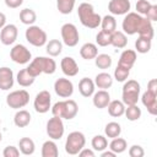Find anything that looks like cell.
Wrapping results in <instances>:
<instances>
[{
	"mask_svg": "<svg viewBox=\"0 0 157 157\" xmlns=\"http://www.w3.org/2000/svg\"><path fill=\"white\" fill-rule=\"evenodd\" d=\"M2 140V135H1V132H0V141Z\"/></svg>",
	"mask_w": 157,
	"mask_h": 157,
	"instance_id": "f5cc1de1",
	"label": "cell"
},
{
	"mask_svg": "<svg viewBox=\"0 0 157 157\" xmlns=\"http://www.w3.org/2000/svg\"><path fill=\"white\" fill-rule=\"evenodd\" d=\"M91 145H92L93 151L102 152L108 147V140L103 135H96V136H93V139L91 141Z\"/></svg>",
	"mask_w": 157,
	"mask_h": 157,
	"instance_id": "8d00e7d4",
	"label": "cell"
},
{
	"mask_svg": "<svg viewBox=\"0 0 157 157\" xmlns=\"http://www.w3.org/2000/svg\"><path fill=\"white\" fill-rule=\"evenodd\" d=\"M77 15L82 26L87 28H97L101 25L102 17L94 12V7L90 2H82L78 5Z\"/></svg>",
	"mask_w": 157,
	"mask_h": 157,
	"instance_id": "7a4b0ae2",
	"label": "cell"
},
{
	"mask_svg": "<svg viewBox=\"0 0 157 157\" xmlns=\"http://www.w3.org/2000/svg\"><path fill=\"white\" fill-rule=\"evenodd\" d=\"M94 87H96V85H94L93 80H91L88 77H83L78 82V91H80L81 96L87 97V98L94 93Z\"/></svg>",
	"mask_w": 157,
	"mask_h": 157,
	"instance_id": "44dd1931",
	"label": "cell"
},
{
	"mask_svg": "<svg viewBox=\"0 0 157 157\" xmlns=\"http://www.w3.org/2000/svg\"><path fill=\"white\" fill-rule=\"evenodd\" d=\"M147 90L153 92V93H157V80L156 78H152L148 81L147 83Z\"/></svg>",
	"mask_w": 157,
	"mask_h": 157,
	"instance_id": "681fc988",
	"label": "cell"
},
{
	"mask_svg": "<svg viewBox=\"0 0 157 157\" xmlns=\"http://www.w3.org/2000/svg\"><path fill=\"white\" fill-rule=\"evenodd\" d=\"M78 112V105L74 99H66V101H59L54 103L52 107V113L54 117H59L61 119L71 120L76 117Z\"/></svg>",
	"mask_w": 157,
	"mask_h": 157,
	"instance_id": "3957f363",
	"label": "cell"
},
{
	"mask_svg": "<svg viewBox=\"0 0 157 157\" xmlns=\"http://www.w3.org/2000/svg\"><path fill=\"white\" fill-rule=\"evenodd\" d=\"M104 134L109 139H114V137L120 136V134H121V126H120V124L117 123V121L108 123L105 125V128H104Z\"/></svg>",
	"mask_w": 157,
	"mask_h": 157,
	"instance_id": "836d02e7",
	"label": "cell"
},
{
	"mask_svg": "<svg viewBox=\"0 0 157 157\" xmlns=\"http://www.w3.org/2000/svg\"><path fill=\"white\" fill-rule=\"evenodd\" d=\"M20 21L23 23V25H27V26H32L34 25V22L37 21V15L34 12V10L32 9H23L20 11Z\"/></svg>",
	"mask_w": 157,
	"mask_h": 157,
	"instance_id": "4dcf8cb0",
	"label": "cell"
},
{
	"mask_svg": "<svg viewBox=\"0 0 157 157\" xmlns=\"http://www.w3.org/2000/svg\"><path fill=\"white\" fill-rule=\"evenodd\" d=\"M78 156H81V157H94V151L93 150H90V148H82L78 153H77Z\"/></svg>",
	"mask_w": 157,
	"mask_h": 157,
	"instance_id": "c3c4849f",
	"label": "cell"
},
{
	"mask_svg": "<svg viewBox=\"0 0 157 157\" xmlns=\"http://www.w3.org/2000/svg\"><path fill=\"white\" fill-rule=\"evenodd\" d=\"M112 56L108 55V54H97V56L94 58V64L98 69H102V70H105V69H109L112 66Z\"/></svg>",
	"mask_w": 157,
	"mask_h": 157,
	"instance_id": "74e56055",
	"label": "cell"
},
{
	"mask_svg": "<svg viewBox=\"0 0 157 157\" xmlns=\"http://www.w3.org/2000/svg\"><path fill=\"white\" fill-rule=\"evenodd\" d=\"M60 67H61V71L64 72V75H66L69 77L76 76L78 74V65H77L76 60L71 56L63 58L60 61Z\"/></svg>",
	"mask_w": 157,
	"mask_h": 157,
	"instance_id": "2e32d148",
	"label": "cell"
},
{
	"mask_svg": "<svg viewBox=\"0 0 157 157\" xmlns=\"http://www.w3.org/2000/svg\"><path fill=\"white\" fill-rule=\"evenodd\" d=\"M107 108H108L109 115L114 117V118H119V117L124 115V112H125V104L121 101H118V99L110 101L108 103Z\"/></svg>",
	"mask_w": 157,
	"mask_h": 157,
	"instance_id": "cb8c5ba5",
	"label": "cell"
},
{
	"mask_svg": "<svg viewBox=\"0 0 157 157\" xmlns=\"http://www.w3.org/2000/svg\"><path fill=\"white\" fill-rule=\"evenodd\" d=\"M54 91L61 98H70L74 93V85L69 78H58L54 82Z\"/></svg>",
	"mask_w": 157,
	"mask_h": 157,
	"instance_id": "4fadbf2b",
	"label": "cell"
},
{
	"mask_svg": "<svg viewBox=\"0 0 157 157\" xmlns=\"http://www.w3.org/2000/svg\"><path fill=\"white\" fill-rule=\"evenodd\" d=\"M56 7L60 13L69 15L75 7V0H56Z\"/></svg>",
	"mask_w": 157,
	"mask_h": 157,
	"instance_id": "ab89813d",
	"label": "cell"
},
{
	"mask_svg": "<svg viewBox=\"0 0 157 157\" xmlns=\"http://www.w3.org/2000/svg\"><path fill=\"white\" fill-rule=\"evenodd\" d=\"M135 61H136V52L132 50V49H125V50L120 54L118 65L130 70V69L134 66Z\"/></svg>",
	"mask_w": 157,
	"mask_h": 157,
	"instance_id": "ffe728a7",
	"label": "cell"
},
{
	"mask_svg": "<svg viewBox=\"0 0 157 157\" xmlns=\"http://www.w3.org/2000/svg\"><path fill=\"white\" fill-rule=\"evenodd\" d=\"M140 83L136 80H128L124 86H123V91H121V102L125 105H132V104H137L139 101V96H140Z\"/></svg>",
	"mask_w": 157,
	"mask_h": 157,
	"instance_id": "277c9868",
	"label": "cell"
},
{
	"mask_svg": "<svg viewBox=\"0 0 157 157\" xmlns=\"http://www.w3.org/2000/svg\"><path fill=\"white\" fill-rule=\"evenodd\" d=\"M13 123L17 128H25L31 123V114L29 112L25 110V109H20L18 112H16L15 117H13Z\"/></svg>",
	"mask_w": 157,
	"mask_h": 157,
	"instance_id": "f1b7e54d",
	"label": "cell"
},
{
	"mask_svg": "<svg viewBox=\"0 0 157 157\" xmlns=\"http://www.w3.org/2000/svg\"><path fill=\"white\" fill-rule=\"evenodd\" d=\"M59 150L54 140H48L42 145V157H58Z\"/></svg>",
	"mask_w": 157,
	"mask_h": 157,
	"instance_id": "f546056e",
	"label": "cell"
},
{
	"mask_svg": "<svg viewBox=\"0 0 157 157\" xmlns=\"http://www.w3.org/2000/svg\"><path fill=\"white\" fill-rule=\"evenodd\" d=\"M97 54H98L97 45L93 44V43H90V42L88 43H85L81 47V49H80V55L85 60H92V59H94L97 56Z\"/></svg>",
	"mask_w": 157,
	"mask_h": 157,
	"instance_id": "603a6c76",
	"label": "cell"
},
{
	"mask_svg": "<svg viewBox=\"0 0 157 157\" xmlns=\"http://www.w3.org/2000/svg\"><path fill=\"white\" fill-rule=\"evenodd\" d=\"M18 36V29L15 25H5L0 31V42L4 45H11L16 42Z\"/></svg>",
	"mask_w": 157,
	"mask_h": 157,
	"instance_id": "5bb4252c",
	"label": "cell"
},
{
	"mask_svg": "<svg viewBox=\"0 0 157 157\" xmlns=\"http://www.w3.org/2000/svg\"><path fill=\"white\" fill-rule=\"evenodd\" d=\"M130 7V0H110L108 2V10L112 15H126Z\"/></svg>",
	"mask_w": 157,
	"mask_h": 157,
	"instance_id": "9a60e30c",
	"label": "cell"
},
{
	"mask_svg": "<svg viewBox=\"0 0 157 157\" xmlns=\"http://www.w3.org/2000/svg\"><path fill=\"white\" fill-rule=\"evenodd\" d=\"M125 117L128 118V120L130 121H135L139 120L141 118V109L139 108L137 104H132V105H126L125 107V112H124Z\"/></svg>",
	"mask_w": 157,
	"mask_h": 157,
	"instance_id": "f35d334b",
	"label": "cell"
},
{
	"mask_svg": "<svg viewBox=\"0 0 157 157\" xmlns=\"http://www.w3.org/2000/svg\"><path fill=\"white\" fill-rule=\"evenodd\" d=\"M2 156L4 157H18L20 156V150L15 146H6L2 151Z\"/></svg>",
	"mask_w": 157,
	"mask_h": 157,
	"instance_id": "ee69618b",
	"label": "cell"
},
{
	"mask_svg": "<svg viewBox=\"0 0 157 157\" xmlns=\"http://www.w3.org/2000/svg\"><path fill=\"white\" fill-rule=\"evenodd\" d=\"M141 20H142V16L139 15L137 12H128L121 23L123 32L128 36H132L137 33V28L140 26Z\"/></svg>",
	"mask_w": 157,
	"mask_h": 157,
	"instance_id": "9c48e42d",
	"label": "cell"
},
{
	"mask_svg": "<svg viewBox=\"0 0 157 157\" xmlns=\"http://www.w3.org/2000/svg\"><path fill=\"white\" fill-rule=\"evenodd\" d=\"M16 80H17V83L20 86H22V87H29L31 85H33L36 77L33 75H31L28 72L27 67H26V69H22V70L18 71V74L16 76Z\"/></svg>",
	"mask_w": 157,
	"mask_h": 157,
	"instance_id": "83f0119b",
	"label": "cell"
},
{
	"mask_svg": "<svg viewBox=\"0 0 157 157\" xmlns=\"http://www.w3.org/2000/svg\"><path fill=\"white\" fill-rule=\"evenodd\" d=\"M153 1H155V0H153Z\"/></svg>",
	"mask_w": 157,
	"mask_h": 157,
	"instance_id": "db71d44e",
	"label": "cell"
},
{
	"mask_svg": "<svg viewBox=\"0 0 157 157\" xmlns=\"http://www.w3.org/2000/svg\"><path fill=\"white\" fill-rule=\"evenodd\" d=\"M145 151L140 145H132L129 148V156L130 157H144Z\"/></svg>",
	"mask_w": 157,
	"mask_h": 157,
	"instance_id": "f6af8a7d",
	"label": "cell"
},
{
	"mask_svg": "<svg viewBox=\"0 0 157 157\" xmlns=\"http://www.w3.org/2000/svg\"><path fill=\"white\" fill-rule=\"evenodd\" d=\"M13 82H15V78H13L12 70L7 66L0 67V90L7 91V90L12 88Z\"/></svg>",
	"mask_w": 157,
	"mask_h": 157,
	"instance_id": "ac0fdd59",
	"label": "cell"
},
{
	"mask_svg": "<svg viewBox=\"0 0 157 157\" xmlns=\"http://www.w3.org/2000/svg\"><path fill=\"white\" fill-rule=\"evenodd\" d=\"M110 44L115 48H125L126 44H128V37L124 32L121 31H114L112 34H110Z\"/></svg>",
	"mask_w": 157,
	"mask_h": 157,
	"instance_id": "484cf974",
	"label": "cell"
},
{
	"mask_svg": "<svg viewBox=\"0 0 157 157\" xmlns=\"http://www.w3.org/2000/svg\"><path fill=\"white\" fill-rule=\"evenodd\" d=\"M86 145V137L81 131H72L67 135L65 141V151L66 153L74 156L77 155Z\"/></svg>",
	"mask_w": 157,
	"mask_h": 157,
	"instance_id": "5b68a950",
	"label": "cell"
},
{
	"mask_svg": "<svg viewBox=\"0 0 157 157\" xmlns=\"http://www.w3.org/2000/svg\"><path fill=\"white\" fill-rule=\"evenodd\" d=\"M65 128L63 119L59 117H53L47 121V134L52 140H60L64 135Z\"/></svg>",
	"mask_w": 157,
	"mask_h": 157,
	"instance_id": "8fae6325",
	"label": "cell"
},
{
	"mask_svg": "<svg viewBox=\"0 0 157 157\" xmlns=\"http://www.w3.org/2000/svg\"><path fill=\"white\" fill-rule=\"evenodd\" d=\"M61 39L63 43L67 47H75L77 45L80 40V34L78 29L74 23H64L61 26Z\"/></svg>",
	"mask_w": 157,
	"mask_h": 157,
	"instance_id": "ba28073f",
	"label": "cell"
},
{
	"mask_svg": "<svg viewBox=\"0 0 157 157\" xmlns=\"http://www.w3.org/2000/svg\"><path fill=\"white\" fill-rule=\"evenodd\" d=\"M5 25H6V16H5V13L0 12V29H1Z\"/></svg>",
	"mask_w": 157,
	"mask_h": 157,
	"instance_id": "816d5d0a",
	"label": "cell"
},
{
	"mask_svg": "<svg viewBox=\"0 0 157 157\" xmlns=\"http://www.w3.org/2000/svg\"><path fill=\"white\" fill-rule=\"evenodd\" d=\"M94 85L101 90H108L113 85V77L108 72H99L94 77Z\"/></svg>",
	"mask_w": 157,
	"mask_h": 157,
	"instance_id": "d4e9b609",
	"label": "cell"
},
{
	"mask_svg": "<svg viewBox=\"0 0 157 157\" xmlns=\"http://www.w3.org/2000/svg\"><path fill=\"white\" fill-rule=\"evenodd\" d=\"M63 50V43L59 39H50L45 44V52L49 56H58Z\"/></svg>",
	"mask_w": 157,
	"mask_h": 157,
	"instance_id": "d6a6232c",
	"label": "cell"
},
{
	"mask_svg": "<svg viewBox=\"0 0 157 157\" xmlns=\"http://www.w3.org/2000/svg\"><path fill=\"white\" fill-rule=\"evenodd\" d=\"M142 104L147 108V112L152 115L157 114V93H153L151 91H145L141 96Z\"/></svg>",
	"mask_w": 157,
	"mask_h": 157,
	"instance_id": "e0dca14e",
	"label": "cell"
},
{
	"mask_svg": "<svg viewBox=\"0 0 157 157\" xmlns=\"http://www.w3.org/2000/svg\"><path fill=\"white\" fill-rule=\"evenodd\" d=\"M26 39L29 44H32L33 47H43L47 44V33L39 27V26H28V28L26 29Z\"/></svg>",
	"mask_w": 157,
	"mask_h": 157,
	"instance_id": "8992f818",
	"label": "cell"
},
{
	"mask_svg": "<svg viewBox=\"0 0 157 157\" xmlns=\"http://www.w3.org/2000/svg\"><path fill=\"white\" fill-rule=\"evenodd\" d=\"M18 150L22 155L25 156H31L34 153V150H36V145H34V141L29 137H22L20 141H18Z\"/></svg>",
	"mask_w": 157,
	"mask_h": 157,
	"instance_id": "4316f807",
	"label": "cell"
},
{
	"mask_svg": "<svg viewBox=\"0 0 157 157\" xmlns=\"http://www.w3.org/2000/svg\"><path fill=\"white\" fill-rule=\"evenodd\" d=\"M29 93L26 90L12 91L6 96V104L12 109H20L28 104Z\"/></svg>",
	"mask_w": 157,
	"mask_h": 157,
	"instance_id": "52a82bcc",
	"label": "cell"
},
{
	"mask_svg": "<svg viewBox=\"0 0 157 157\" xmlns=\"http://www.w3.org/2000/svg\"><path fill=\"white\" fill-rule=\"evenodd\" d=\"M23 0H5V5L10 9H17L22 5Z\"/></svg>",
	"mask_w": 157,
	"mask_h": 157,
	"instance_id": "7dc6e473",
	"label": "cell"
},
{
	"mask_svg": "<svg viewBox=\"0 0 157 157\" xmlns=\"http://www.w3.org/2000/svg\"><path fill=\"white\" fill-rule=\"evenodd\" d=\"M129 74H130V70L129 69H125L123 66H117L115 70H114V78L118 81V82H124L128 80L129 77Z\"/></svg>",
	"mask_w": 157,
	"mask_h": 157,
	"instance_id": "b9f144b4",
	"label": "cell"
},
{
	"mask_svg": "<svg viewBox=\"0 0 157 157\" xmlns=\"http://www.w3.org/2000/svg\"><path fill=\"white\" fill-rule=\"evenodd\" d=\"M109 148H110L115 155H118V153H123V152L128 148V144H126L125 139L118 136V137L112 139V142L109 144Z\"/></svg>",
	"mask_w": 157,
	"mask_h": 157,
	"instance_id": "e575fe53",
	"label": "cell"
},
{
	"mask_svg": "<svg viewBox=\"0 0 157 157\" xmlns=\"http://www.w3.org/2000/svg\"><path fill=\"white\" fill-rule=\"evenodd\" d=\"M151 40L152 39H148V38H145V37H140L139 36V38L135 40V49H136V52L140 53V54L148 53L150 49H151V45H152Z\"/></svg>",
	"mask_w": 157,
	"mask_h": 157,
	"instance_id": "d590c367",
	"label": "cell"
},
{
	"mask_svg": "<svg viewBox=\"0 0 157 157\" xmlns=\"http://www.w3.org/2000/svg\"><path fill=\"white\" fill-rule=\"evenodd\" d=\"M101 156H102V157H115V153H114L112 150H110V151H102Z\"/></svg>",
	"mask_w": 157,
	"mask_h": 157,
	"instance_id": "f907efd6",
	"label": "cell"
},
{
	"mask_svg": "<svg viewBox=\"0 0 157 157\" xmlns=\"http://www.w3.org/2000/svg\"><path fill=\"white\" fill-rule=\"evenodd\" d=\"M145 16H146V18L150 20L151 22H156V21H157V5H151Z\"/></svg>",
	"mask_w": 157,
	"mask_h": 157,
	"instance_id": "bcb514c9",
	"label": "cell"
},
{
	"mask_svg": "<svg viewBox=\"0 0 157 157\" xmlns=\"http://www.w3.org/2000/svg\"><path fill=\"white\" fill-rule=\"evenodd\" d=\"M137 34L140 37H145V38H148V39H152L153 38V26H152V22L150 20H147L146 17H142L141 22H140V26L137 28Z\"/></svg>",
	"mask_w": 157,
	"mask_h": 157,
	"instance_id": "7402d4cb",
	"label": "cell"
},
{
	"mask_svg": "<svg viewBox=\"0 0 157 157\" xmlns=\"http://www.w3.org/2000/svg\"><path fill=\"white\" fill-rule=\"evenodd\" d=\"M99 26L102 27V31L107 33H113L114 31H117V21L113 15H105L104 17H102Z\"/></svg>",
	"mask_w": 157,
	"mask_h": 157,
	"instance_id": "1f68e13d",
	"label": "cell"
},
{
	"mask_svg": "<svg viewBox=\"0 0 157 157\" xmlns=\"http://www.w3.org/2000/svg\"><path fill=\"white\" fill-rule=\"evenodd\" d=\"M50 102H52V97H50L49 91H45V90L40 91L39 93H37V96L34 98V102H33L34 110L37 113H40V114H44V113L49 112V109L52 108Z\"/></svg>",
	"mask_w": 157,
	"mask_h": 157,
	"instance_id": "7c38bea8",
	"label": "cell"
},
{
	"mask_svg": "<svg viewBox=\"0 0 157 157\" xmlns=\"http://www.w3.org/2000/svg\"><path fill=\"white\" fill-rule=\"evenodd\" d=\"M10 58L13 63L25 65L32 60V54L29 49H27V47H25L23 44H16L10 50Z\"/></svg>",
	"mask_w": 157,
	"mask_h": 157,
	"instance_id": "30bf717a",
	"label": "cell"
},
{
	"mask_svg": "<svg viewBox=\"0 0 157 157\" xmlns=\"http://www.w3.org/2000/svg\"><path fill=\"white\" fill-rule=\"evenodd\" d=\"M92 96H93V98H92L93 105L98 109L107 108L108 103L110 102V94L107 90H99V91L94 92Z\"/></svg>",
	"mask_w": 157,
	"mask_h": 157,
	"instance_id": "d6986e66",
	"label": "cell"
},
{
	"mask_svg": "<svg viewBox=\"0 0 157 157\" xmlns=\"http://www.w3.org/2000/svg\"><path fill=\"white\" fill-rule=\"evenodd\" d=\"M110 34L112 33H107L104 31H99L96 36V43L99 45V47H107V45H110Z\"/></svg>",
	"mask_w": 157,
	"mask_h": 157,
	"instance_id": "60d3db41",
	"label": "cell"
},
{
	"mask_svg": "<svg viewBox=\"0 0 157 157\" xmlns=\"http://www.w3.org/2000/svg\"><path fill=\"white\" fill-rule=\"evenodd\" d=\"M27 70L34 77L39 76L40 74L52 75L56 70V63L54 59L48 56H37L31 60L29 65L27 66Z\"/></svg>",
	"mask_w": 157,
	"mask_h": 157,
	"instance_id": "6da1fadb",
	"label": "cell"
},
{
	"mask_svg": "<svg viewBox=\"0 0 157 157\" xmlns=\"http://www.w3.org/2000/svg\"><path fill=\"white\" fill-rule=\"evenodd\" d=\"M152 4L150 2V0H137V2H136V12L139 13V15H146V12L148 11V9H150V6H151Z\"/></svg>",
	"mask_w": 157,
	"mask_h": 157,
	"instance_id": "7bdbcfd3",
	"label": "cell"
}]
</instances>
